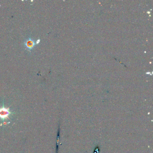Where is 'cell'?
Returning <instances> with one entry per match:
<instances>
[{
	"instance_id": "obj_2",
	"label": "cell",
	"mask_w": 153,
	"mask_h": 153,
	"mask_svg": "<svg viewBox=\"0 0 153 153\" xmlns=\"http://www.w3.org/2000/svg\"><path fill=\"white\" fill-rule=\"evenodd\" d=\"M24 44L26 47V49L30 51L33 49L35 45H36L35 41H34L31 37H29L26 39L24 42Z\"/></svg>"
},
{
	"instance_id": "obj_3",
	"label": "cell",
	"mask_w": 153,
	"mask_h": 153,
	"mask_svg": "<svg viewBox=\"0 0 153 153\" xmlns=\"http://www.w3.org/2000/svg\"><path fill=\"white\" fill-rule=\"evenodd\" d=\"M36 42V44L38 45L39 44V43H40V39H39L38 40H37V41Z\"/></svg>"
},
{
	"instance_id": "obj_1",
	"label": "cell",
	"mask_w": 153,
	"mask_h": 153,
	"mask_svg": "<svg viewBox=\"0 0 153 153\" xmlns=\"http://www.w3.org/2000/svg\"><path fill=\"white\" fill-rule=\"evenodd\" d=\"M11 114L9 109L4 107V105L3 107L0 108V119L4 121L9 119V116Z\"/></svg>"
}]
</instances>
